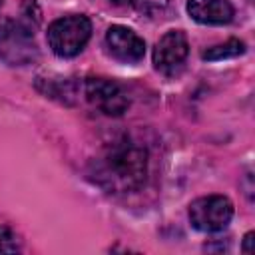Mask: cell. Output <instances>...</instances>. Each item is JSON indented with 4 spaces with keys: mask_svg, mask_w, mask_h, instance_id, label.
<instances>
[{
    "mask_svg": "<svg viewBox=\"0 0 255 255\" xmlns=\"http://www.w3.org/2000/svg\"><path fill=\"white\" fill-rule=\"evenodd\" d=\"M36 88L46 98L58 100L62 104H74L78 98V84L72 78H60V76H40L36 78Z\"/></svg>",
    "mask_w": 255,
    "mask_h": 255,
    "instance_id": "cell-9",
    "label": "cell"
},
{
    "mask_svg": "<svg viewBox=\"0 0 255 255\" xmlns=\"http://www.w3.org/2000/svg\"><path fill=\"white\" fill-rule=\"evenodd\" d=\"M187 12L199 24H227L233 20L229 0H189Z\"/></svg>",
    "mask_w": 255,
    "mask_h": 255,
    "instance_id": "cell-8",
    "label": "cell"
},
{
    "mask_svg": "<svg viewBox=\"0 0 255 255\" xmlns=\"http://www.w3.org/2000/svg\"><path fill=\"white\" fill-rule=\"evenodd\" d=\"M253 237H255L253 231H249V233L243 237V251H245V253H253V251H255V247H253L255 239H253Z\"/></svg>",
    "mask_w": 255,
    "mask_h": 255,
    "instance_id": "cell-13",
    "label": "cell"
},
{
    "mask_svg": "<svg viewBox=\"0 0 255 255\" xmlns=\"http://www.w3.org/2000/svg\"><path fill=\"white\" fill-rule=\"evenodd\" d=\"M245 52V44L241 40H227L223 44H217V46H211L207 48L201 58L203 60H209V62H217V60H225V58H235V56H241Z\"/></svg>",
    "mask_w": 255,
    "mask_h": 255,
    "instance_id": "cell-10",
    "label": "cell"
},
{
    "mask_svg": "<svg viewBox=\"0 0 255 255\" xmlns=\"http://www.w3.org/2000/svg\"><path fill=\"white\" fill-rule=\"evenodd\" d=\"M118 6H131L141 14H155L157 10L165 8L167 0H110Z\"/></svg>",
    "mask_w": 255,
    "mask_h": 255,
    "instance_id": "cell-11",
    "label": "cell"
},
{
    "mask_svg": "<svg viewBox=\"0 0 255 255\" xmlns=\"http://www.w3.org/2000/svg\"><path fill=\"white\" fill-rule=\"evenodd\" d=\"M0 4H2V0H0Z\"/></svg>",
    "mask_w": 255,
    "mask_h": 255,
    "instance_id": "cell-14",
    "label": "cell"
},
{
    "mask_svg": "<svg viewBox=\"0 0 255 255\" xmlns=\"http://www.w3.org/2000/svg\"><path fill=\"white\" fill-rule=\"evenodd\" d=\"M149 155L143 143L122 135L112 139L90 163V179L110 193L137 191L147 177Z\"/></svg>",
    "mask_w": 255,
    "mask_h": 255,
    "instance_id": "cell-1",
    "label": "cell"
},
{
    "mask_svg": "<svg viewBox=\"0 0 255 255\" xmlns=\"http://www.w3.org/2000/svg\"><path fill=\"white\" fill-rule=\"evenodd\" d=\"M84 96L88 104L104 116H122L129 108L128 92L108 78H88L84 82Z\"/></svg>",
    "mask_w": 255,
    "mask_h": 255,
    "instance_id": "cell-4",
    "label": "cell"
},
{
    "mask_svg": "<svg viewBox=\"0 0 255 255\" xmlns=\"http://www.w3.org/2000/svg\"><path fill=\"white\" fill-rule=\"evenodd\" d=\"M14 251H18L16 235L8 227L0 225V253H14Z\"/></svg>",
    "mask_w": 255,
    "mask_h": 255,
    "instance_id": "cell-12",
    "label": "cell"
},
{
    "mask_svg": "<svg viewBox=\"0 0 255 255\" xmlns=\"http://www.w3.org/2000/svg\"><path fill=\"white\" fill-rule=\"evenodd\" d=\"M189 54V44L183 32L171 30L159 38L153 48V66L163 76H177Z\"/></svg>",
    "mask_w": 255,
    "mask_h": 255,
    "instance_id": "cell-6",
    "label": "cell"
},
{
    "mask_svg": "<svg viewBox=\"0 0 255 255\" xmlns=\"http://www.w3.org/2000/svg\"><path fill=\"white\" fill-rule=\"evenodd\" d=\"M0 58L10 66H28L40 58L34 30L20 20L0 22Z\"/></svg>",
    "mask_w": 255,
    "mask_h": 255,
    "instance_id": "cell-2",
    "label": "cell"
},
{
    "mask_svg": "<svg viewBox=\"0 0 255 255\" xmlns=\"http://www.w3.org/2000/svg\"><path fill=\"white\" fill-rule=\"evenodd\" d=\"M106 46L108 52L124 62V64H137L145 56V42L133 30L126 26H112L106 32Z\"/></svg>",
    "mask_w": 255,
    "mask_h": 255,
    "instance_id": "cell-7",
    "label": "cell"
},
{
    "mask_svg": "<svg viewBox=\"0 0 255 255\" xmlns=\"http://www.w3.org/2000/svg\"><path fill=\"white\" fill-rule=\"evenodd\" d=\"M233 217V205L223 195L199 197L189 205V221L199 231H221Z\"/></svg>",
    "mask_w": 255,
    "mask_h": 255,
    "instance_id": "cell-5",
    "label": "cell"
},
{
    "mask_svg": "<svg viewBox=\"0 0 255 255\" xmlns=\"http://www.w3.org/2000/svg\"><path fill=\"white\" fill-rule=\"evenodd\" d=\"M92 34V24L86 16L74 14L54 20L48 26V44L60 58H72L84 50Z\"/></svg>",
    "mask_w": 255,
    "mask_h": 255,
    "instance_id": "cell-3",
    "label": "cell"
}]
</instances>
